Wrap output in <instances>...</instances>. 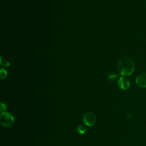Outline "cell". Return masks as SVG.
<instances>
[{
    "label": "cell",
    "instance_id": "cell-1",
    "mask_svg": "<svg viewBox=\"0 0 146 146\" xmlns=\"http://www.w3.org/2000/svg\"><path fill=\"white\" fill-rule=\"evenodd\" d=\"M135 68L133 60L129 57L121 58L117 64V70L119 73L123 76L129 75L133 73Z\"/></svg>",
    "mask_w": 146,
    "mask_h": 146
},
{
    "label": "cell",
    "instance_id": "cell-2",
    "mask_svg": "<svg viewBox=\"0 0 146 146\" xmlns=\"http://www.w3.org/2000/svg\"><path fill=\"white\" fill-rule=\"evenodd\" d=\"M14 122V117L8 112H2L0 114V123L1 124L6 128L11 127Z\"/></svg>",
    "mask_w": 146,
    "mask_h": 146
},
{
    "label": "cell",
    "instance_id": "cell-3",
    "mask_svg": "<svg viewBox=\"0 0 146 146\" xmlns=\"http://www.w3.org/2000/svg\"><path fill=\"white\" fill-rule=\"evenodd\" d=\"M83 119L84 124L86 125L91 127L95 124L96 120V117L95 115L92 112L88 111L85 112L83 115Z\"/></svg>",
    "mask_w": 146,
    "mask_h": 146
},
{
    "label": "cell",
    "instance_id": "cell-4",
    "mask_svg": "<svg viewBox=\"0 0 146 146\" xmlns=\"http://www.w3.org/2000/svg\"><path fill=\"white\" fill-rule=\"evenodd\" d=\"M117 86L122 90H127L130 87L129 80L125 76H121L117 80Z\"/></svg>",
    "mask_w": 146,
    "mask_h": 146
},
{
    "label": "cell",
    "instance_id": "cell-5",
    "mask_svg": "<svg viewBox=\"0 0 146 146\" xmlns=\"http://www.w3.org/2000/svg\"><path fill=\"white\" fill-rule=\"evenodd\" d=\"M135 82L140 87H146V73H141L138 75Z\"/></svg>",
    "mask_w": 146,
    "mask_h": 146
},
{
    "label": "cell",
    "instance_id": "cell-6",
    "mask_svg": "<svg viewBox=\"0 0 146 146\" xmlns=\"http://www.w3.org/2000/svg\"><path fill=\"white\" fill-rule=\"evenodd\" d=\"M87 131V127L85 125L80 124L76 127V131L78 133L82 135L84 134Z\"/></svg>",
    "mask_w": 146,
    "mask_h": 146
},
{
    "label": "cell",
    "instance_id": "cell-7",
    "mask_svg": "<svg viewBox=\"0 0 146 146\" xmlns=\"http://www.w3.org/2000/svg\"><path fill=\"white\" fill-rule=\"evenodd\" d=\"M119 76V75L117 74H116L115 72H112L109 74L108 76V79L110 81H113L115 80L117 77Z\"/></svg>",
    "mask_w": 146,
    "mask_h": 146
},
{
    "label": "cell",
    "instance_id": "cell-8",
    "mask_svg": "<svg viewBox=\"0 0 146 146\" xmlns=\"http://www.w3.org/2000/svg\"><path fill=\"white\" fill-rule=\"evenodd\" d=\"M6 75H7V71L3 68H1V71H0V76H1V78L2 79L5 78H6Z\"/></svg>",
    "mask_w": 146,
    "mask_h": 146
},
{
    "label": "cell",
    "instance_id": "cell-9",
    "mask_svg": "<svg viewBox=\"0 0 146 146\" xmlns=\"http://www.w3.org/2000/svg\"><path fill=\"white\" fill-rule=\"evenodd\" d=\"M6 104L4 103H3V102H1V108H0V111H1V112H4L5 110H6Z\"/></svg>",
    "mask_w": 146,
    "mask_h": 146
}]
</instances>
